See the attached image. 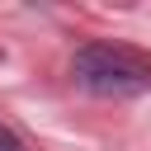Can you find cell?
<instances>
[{"mask_svg":"<svg viewBox=\"0 0 151 151\" xmlns=\"http://www.w3.org/2000/svg\"><path fill=\"white\" fill-rule=\"evenodd\" d=\"M76 85L94 90V94H137L151 85V66H142L132 52L109 47V42H85L71 61Z\"/></svg>","mask_w":151,"mask_h":151,"instance_id":"obj_1","label":"cell"},{"mask_svg":"<svg viewBox=\"0 0 151 151\" xmlns=\"http://www.w3.org/2000/svg\"><path fill=\"white\" fill-rule=\"evenodd\" d=\"M0 151H24V142H19V137H14L5 123H0Z\"/></svg>","mask_w":151,"mask_h":151,"instance_id":"obj_2","label":"cell"}]
</instances>
